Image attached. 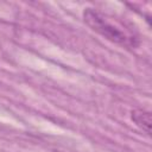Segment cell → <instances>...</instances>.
Listing matches in <instances>:
<instances>
[{"mask_svg": "<svg viewBox=\"0 0 152 152\" xmlns=\"http://www.w3.org/2000/svg\"><path fill=\"white\" fill-rule=\"evenodd\" d=\"M83 18L91 30L115 44L125 48H135L139 44L138 37L129 28L95 8H86Z\"/></svg>", "mask_w": 152, "mask_h": 152, "instance_id": "6da1fadb", "label": "cell"}, {"mask_svg": "<svg viewBox=\"0 0 152 152\" xmlns=\"http://www.w3.org/2000/svg\"><path fill=\"white\" fill-rule=\"evenodd\" d=\"M132 120L138 127L145 131L147 134L151 133V114L142 109H135L132 112Z\"/></svg>", "mask_w": 152, "mask_h": 152, "instance_id": "7a4b0ae2", "label": "cell"}]
</instances>
